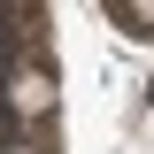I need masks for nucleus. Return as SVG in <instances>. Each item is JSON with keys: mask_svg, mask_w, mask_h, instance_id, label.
<instances>
[{"mask_svg": "<svg viewBox=\"0 0 154 154\" xmlns=\"http://www.w3.org/2000/svg\"><path fill=\"white\" fill-rule=\"evenodd\" d=\"M8 93H16V116H46V108H54V77H46V69H23Z\"/></svg>", "mask_w": 154, "mask_h": 154, "instance_id": "obj_1", "label": "nucleus"}, {"mask_svg": "<svg viewBox=\"0 0 154 154\" xmlns=\"http://www.w3.org/2000/svg\"><path fill=\"white\" fill-rule=\"evenodd\" d=\"M123 23H154V0H131V8H116Z\"/></svg>", "mask_w": 154, "mask_h": 154, "instance_id": "obj_2", "label": "nucleus"}]
</instances>
